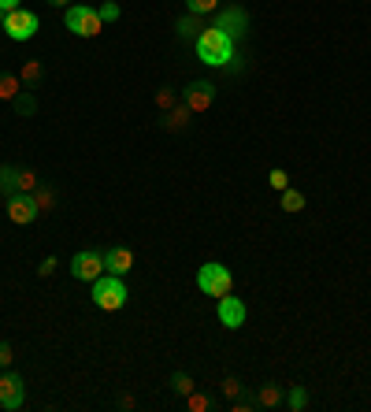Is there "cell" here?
<instances>
[{
    "instance_id": "cell-1",
    "label": "cell",
    "mask_w": 371,
    "mask_h": 412,
    "mask_svg": "<svg viewBox=\"0 0 371 412\" xmlns=\"http://www.w3.org/2000/svg\"><path fill=\"white\" fill-rule=\"evenodd\" d=\"M193 48H197V60L208 63V67H227V63L234 60V41L216 26H204L201 38L193 41Z\"/></svg>"
},
{
    "instance_id": "cell-2",
    "label": "cell",
    "mask_w": 371,
    "mask_h": 412,
    "mask_svg": "<svg viewBox=\"0 0 371 412\" xmlns=\"http://www.w3.org/2000/svg\"><path fill=\"white\" fill-rule=\"evenodd\" d=\"M126 298H131V293H126V283L119 275H101L93 283V305L104 308V312H119L126 305Z\"/></svg>"
},
{
    "instance_id": "cell-3",
    "label": "cell",
    "mask_w": 371,
    "mask_h": 412,
    "mask_svg": "<svg viewBox=\"0 0 371 412\" xmlns=\"http://www.w3.org/2000/svg\"><path fill=\"white\" fill-rule=\"evenodd\" d=\"M197 286H201V293H208V298H223V293H231L234 275H231V268L208 260V264H201V271H197Z\"/></svg>"
},
{
    "instance_id": "cell-4",
    "label": "cell",
    "mask_w": 371,
    "mask_h": 412,
    "mask_svg": "<svg viewBox=\"0 0 371 412\" xmlns=\"http://www.w3.org/2000/svg\"><path fill=\"white\" fill-rule=\"evenodd\" d=\"M63 23H67V30L78 34V38H96V34H101V26H104L101 11L89 8V4H71L67 15H63Z\"/></svg>"
},
{
    "instance_id": "cell-5",
    "label": "cell",
    "mask_w": 371,
    "mask_h": 412,
    "mask_svg": "<svg viewBox=\"0 0 371 412\" xmlns=\"http://www.w3.org/2000/svg\"><path fill=\"white\" fill-rule=\"evenodd\" d=\"M4 34L11 38V41H30L41 30V23H38V15L34 11H26V8H15V11H8L4 15Z\"/></svg>"
},
{
    "instance_id": "cell-6",
    "label": "cell",
    "mask_w": 371,
    "mask_h": 412,
    "mask_svg": "<svg viewBox=\"0 0 371 412\" xmlns=\"http://www.w3.org/2000/svg\"><path fill=\"white\" fill-rule=\"evenodd\" d=\"M216 30H223L231 41H241L249 34V15H245V8H223L219 15H216Z\"/></svg>"
},
{
    "instance_id": "cell-7",
    "label": "cell",
    "mask_w": 371,
    "mask_h": 412,
    "mask_svg": "<svg viewBox=\"0 0 371 412\" xmlns=\"http://www.w3.org/2000/svg\"><path fill=\"white\" fill-rule=\"evenodd\" d=\"M71 275H74V278H82V283H96V278L104 275V253H93V249L74 253V260H71Z\"/></svg>"
},
{
    "instance_id": "cell-8",
    "label": "cell",
    "mask_w": 371,
    "mask_h": 412,
    "mask_svg": "<svg viewBox=\"0 0 371 412\" xmlns=\"http://www.w3.org/2000/svg\"><path fill=\"white\" fill-rule=\"evenodd\" d=\"M23 401H26V383L4 368V375H0V408L15 412V408H23Z\"/></svg>"
},
{
    "instance_id": "cell-9",
    "label": "cell",
    "mask_w": 371,
    "mask_h": 412,
    "mask_svg": "<svg viewBox=\"0 0 371 412\" xmlns=\"http://www.w3.org/2000/svg\"><path fill=\"white\" fill-rule=\"evenodd\" d=\"M182 101H186V108H189V112H208V108L216 104V82H208V78L189 82Z\"/></svg>"
},
{
    "instance_id": "cell-10",
    "label": "cell",
    "mask_w": 371,
    "mask_h": 412,
    "mask_svg": "<svg viewBox=\"0 0 371 412\" xmlns=\"http://www.w3.org/2000/svg\"><path fill=\"white\" fill-rule=\"evenodd\" d=\"M38 216H41V212H38V205H34V193H15V197H8V219H11L15 227L34 223Z\"/></svg>"
},
{
    "instance_id": "cell-11",
    "label": "cell",
    "mask_w": 371,
    "mask_h": 412,
    "mask_svg": "<svg viewBox=\"0 0 371 412\" xmlns=\"http://www.w3.org/2000/svg\"><path fill=\"white\" fill-rule=\"evenodd\" d=\"M216 316H219V323L227 327V331H238V327L245 323V301H241V298H231V293H223Z\"/></svg>"
},
{
    "instance_id": "cell-12",
    "label": "cell",
    "mask_w": 371,
    "mask_h": 412,
    "mask_svg": "<svg viewBox=\"0 0 371 412\" xmlns=\"http://www.w3.org/2000/svg\"><path fill=\"white\" fill-rule=\"evenodd\" d=\"M131 268H134V253H131V249L116 245V249H108V253H104V271H108V275H119V278H123Z\"/></svg>"
},
{
    "instance_id": "cell-13",
    "label": "cell",
    "mask_w": 371,
    "mask_h": 412,
    "mask_svg": "<svg viewBox=\"0 0 371 412\" xmlns=\"http://www.w3.org/2000/svg\"><path fill=\"white\" fill-rule=\"evenodd\" d=\"M19 171H23V168L0 163V197H15V193H19Z\"/></svg>"
},
{
    "instance_id": "cell-14",
    "label": "cell",
    "mask_w": 371,
    "mask_h": 412,
    "mask_svg": "<svg viewBox=\"0 0 371 412\" xmlns=\"http://www.w3.org/2000/svg\"><path fill=\"white\" fill-rule=\"evenodd\" d=\"M189 108H186V101L182 104H175L171 112H167V119H164V130H171V134H179V130H186L189 126Z\"/></svg>"
},
{
    "instance_id": "cell-15",
    "label": "cell",
    "mask_w": 371,
    "mask_h": 412,
    "mask_svg": "<svg viewBox=\"0 0 371 412\" xmlns=\"http://www.w3.org/2000/svg\"><path fill=\"white\" fill-rule=\"evenodd\" d=\"M26 86H23V78L19 75H11V71H0V101H15Z\"/></svg>"
},
{
    "instance_id": "cell-16",
    "label": "cell",
    "mask_w": 371,
    "mask_h": 412,
    "mask_svg": "<svg viewBox=\"0 0 371 412\" xmlns=\"http://www.w3.org/2000/svg\"><path fill=\"white\" fill-rule=\"evenodd\" d=\"M256 405H260V408H279L282 405V386L264 383L260 390H256Z\"/></svg>"
},
{
    "instance_id": "cell-17",
    "label": "cell",
    "mask_w": 371,
    "mask_h": 412,
    "mask_svg": "<svg viewBox=\"0 0 371 412\" xmlns=\"http://www.w3.org/2000/svg\"><path fill=\"white\" fill-rule=\"evenodd\" d=\"M175 30H179V38H186V41L193 38V41H197L201 30H204V23H201V15L189 11V15H182V19H179V26H175Z\"/></svg>"
},
{
    "instance_id": "cell-18",
    "label": "cell",
    "mask_w": 371,
    "mask_h": 412,
    "mask_svg": "<svg viewBox=\"0 0 371 412\" xmlns=\"http://www.w3.org/2000/svg\"><path fill=\"white\" fill-rule=\"evenodd\" d=\"M34 205H38V212H41V216H45V212H52L56 208V193H52V186H38L34 190Z\"/></svg>"
},
{
    "instance_id": "cell-19",
    "label": "cell",
    "mask_w": 371,
    "mask_h": 412,
    "mask_svg": "<svg viewBox=\"0 0 371 412\" xmlns=\"http://www.w3.org/2000/svg\"><path fill=\"white\" fill-rule=\"evenodd\" d=\"M11 104H15V112H19V115H34L38 112V97H34V90H23Z\"/></svg>"
},
{
    "instance_id": "cell-20",
    "label": "cell",
    "mask_w": 371,
    "mask_h": 412,
    "mask_svg": "<svg viewBox=\"0 0 371 412\" xmlns=\"http://www.w3.org/2000/svg\"><path fill=\"white\" fill-rule=\"evenodd\" d=\"M41 75H45V67H41V63H38V60H26L19 78H23V86L30 90V86H38V82H41Z\"/></svg>"
},
{
    "instance_id": "cell-21",
    "label": "cell",
    "mask_w": 371,
    "mask_h": 412,
    "mask_svg": "<svg viewBox=\"0 0 371 412\" xmlns=\"http://www.w3.org/2000/svg\"><path fill=\"white\" fill-rule=\"evenodd\" d=\"M304 208V193L301 190H282V212H289V216H294V212H301Z\"/></svg>"
},
{
    "instance_id": "cell-22",
    "label": "cell",
    "mask_w": 371,
    "mask_h": 412,
    "mask_svg": "<svg viewBox=\"0 0 371 412\" xmlns=\"http://www.w3.org/2000/svg\"><path fill=\"white\" fill-rule=\"evenodd\" d=\"M186 408H189V412H208V408H212V398H208V394L189 390V394H186Z\"/></svg>"
},
{
    "instance_id": "cell-23",
    "label": "cell",
    "mask_w": 371,
    "mask_h": 412,
    "mask_svg": "<svg viewBox=\"0 0 371 412\" xmlns=\"http://www.w3.org/2000/svg\"><path fill=\"white\" fill-rule=\"evenodd\" d=\"M286 405L294 408V412H301L304 405H309V390H304V386H289V394H286Z\"/></svg>"
},
{
    "instance_id": "cell-24",
    "label": "cell",
    "mask_w": 371,
    "mask_h": 412,
    "mask_svg": "<svg viewBox=\"0 0 371 412\" xmlns=\"http://www.w3.org/2000/svg\"><path fill=\"white\" fill-rule=\"evenodd\" d=\"M175 104H179V93H175L171 86H164V90H156V108H160V112H171Z\"/></svg>"
},
{
    "instance_id": "cell-25",
    "label": "cell",
    "mask_w": 371,
    "mask_h": 412,
    "mask_svg": "<svg viewBox=\"0 0 371 412\" xmlns=\"http://www.w3.org/2000/svg\"><path fill=\"white\" fill-rule=\"evenodd\" d=\"M171 390L186 398V394H189V390H197V386H193V379H189L186 372H175V375H171Z\"/></svg>"
},
{
    "instance_id": "cell-26",
    "label": "cell",
    "mask_w": 371,
    "mask_h": 412,
    "mask_svg": "<svg viewBox=\"0 0 371 412\" xmlns=\"http://www.w3.org/2000/svg\"><path fill=\"white\" fill-rule=\"evenodd\" d=\"M253 408H260L253 394H238V398H231V412H253Z\"/></svg>"
},
{
    "instance_id": "cell-27",
    "label": "cell",
    "mask_w": 371,
    "mask_h": 412,
    "mask_svg": "<svg viewBox=\"0 0 371 412\" xmlns=\"http://www.w3.org/2000/svg\"><path fill=\"white\" fill-rule=\"evenodd\" d=\"M41 186V178L34 171H19V193H34Z\"/></svg>"
},
{
    "instance_id": "cell-28",
    "label": "cell",
    "mask_w": 371,
    "mask_h": 412,
    "mask_svg": "<svg viewBox=\"0 0 371 412\" xmlns=\"http://www.w3.org/2000/svg\"><path fill=\"white\" fill-rule=\"evenodd\" d=\"M267 186H271V190H279V193H282V190L289 186V175H286L282 168H271V175H267Z\"/></svg>"
},
{
    "instance_id": "cell-29",
    "label": "cell",
    "mask_w": 371,
    "mask_h": 412,
    "mask_svg": "<svg viewBox=\"0 0 371 412\" xmlns=\"http://www.w3.org/2000/svg\"><path fill=\"white\" fill-rule=\"evenodd\" d=\"M186 4H189V11H193V15H208V11H216L219 0H186Z\"/></svg>"
},
{
    "instance_id": "cell-30",
    "label": "cell",
    "mask_w": 371,
    "mask_h": 412,
    "mask_svg": "<svg viewBox=\"0 0 371 412\" xmlns=\"http://www.w3.org/2000/svg\"><path fill=\"white\" fill-rule=\"evenodd\" d=\"M223 394H227V398H238V394H241V383H238L234 375H227V379H223Z\"/></svg>"
},
{
    "instance_id": "cell-31",
    "label": "cell",
    "mask_w": 371,
    "mask_h": 412,
    "mask_svg": "<svg viewBox=\"0 0 371 412\" xmlns=\"http://www.w3.org/2000/svg\"><path fill=\"white\" fill-rule=\"evenodd\" d=\"M11 360H15V357H11V345H8V342H0V372L11 368Z\"/></svg>"
},
{
    "instance_id": "cell-32",
    "label": "cell",
    "mask_w": 371,
    "mask_h": 412,
    "mask_svg": "<svg viewBox=\"0 0 371 412\" xmlns=\"http://www.w3.org/2000/svg\"><path fill=\"white\" fill-rule=\"evenodd\" d=\"M101 19H104V23H116V19H119V4H104V8H101Z\"/></svg>"
},
{
    "instance_id": "cell-33",
    "label": "cell",
    "mask_w": 371,
    "mask_h": 412,
    "mask_svg": "<svg viewBox=\"0 0 371 412\" xmlns=\"http://www.w3.org/2000/svg\"><path fill=\"white\" fill-rule=\"evenodd\" d=\"M56 271V256H45V264H41V268H38V275L41 278H48V275H52Z\"/></svg>"
},
{
    "instance_id": "cell-34",
    "label": "cell",
    "mask_w": 371,
    "mask_h": 412,
    "mask_svg": "<svg viewBox=\"0 0 371 412\" xmlns=\"http://www.w3.org/2000/svg\"><path fill=\"white\" fill-rule=\"evenodd\" d=\"M15 8H23V0H0V11H4V15L15 11Z\"/></svg>"
},
{
    "instance_id": "cell-35",
    "label": "cell",
    "mask_w": 371,
    "mask_h": 412,
    "mask_svg": "<svg viewBox=\"0 0 371 412\" xmlns=\"http://www.w3.org/2000/svg\"><path fill=\"white\" fill-rule=\"evenodd\" d=\"M48 4H56V8H67V0H48Z\"/></svg>"
},
{
    "instance_id": "cell-36",
    "label": "cell",
    "mask_w": 371,
    "mask_h": 412,
    "mask_svg": "<svg viewBox=\"0 0 371 412\" xmlns=\"http://www.w3.org/2000/svg\"><path fill=\"white\" fill-rule=\"evenodd\" d=\"M0 26H4V11H0Z\"/></svg>"
}]
</instances>
